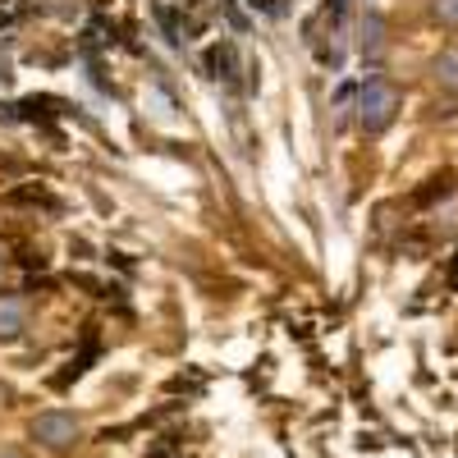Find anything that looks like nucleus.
<instances>
[{
	"label": "nucleus",
	"mask_w": 458,
	"mask_h": 458,
	"mask_svg": "<svg viewBox=\"0 0 458 458\" xmlns=\"http://www.w3.org/2000/svg\"><path fill=\"white\" fill-rule=\"evenodd\" d=\"M403 110V92L390 83V79H367L362 92H358V129L367 138H380L390 124H394V114Z\"/></svg>",
	"instance_id": "obj_1"
},
{
	"label": "nucleus",
	"mask_w": 458,
	"mask_h": 458,
	"mask_svg": "<svg viewBox=\"0 0 458 458\" xmlns=\"http://www.w3.org/2000/svg\"><path fill=\"white\" fill-rule=\"evenodd\" d=\"M32 440H37V449H47V454H69L73 445L83 440V422L73 412H60V408L37 412L32 417Z\"/></svg>",
	"instance_id": "obj_2"
},
{
	"label": "nucleus",
	"mask_w": 458,
	"mask_h": 458,
	"mask_svg": "<svg viewBox=\"0 0 458 458\" xmlns=\"http://www.w3.org/2000/svg\"><path fill=\"white\" fill-rule=\"evenodd\" d=\"M28 330V302L14 293H0V344H14Z\"/></svg>",
	"instance_id": "obj_3"
},
{
	"label": "nucleus",
	"mask_w": 458,
	"mask_h": 458,
	"mask_svg": "<svg viewBox=\"0 0 458 458\" xmlns=\"http://www.w3.org/2000/svg\"><path fill=\"white\" fill-rule=\"evenodd\" d=\"M207 69L216 73V79L234 83V73H239V51H234V42H216V47L207 51Z\"/></svg>",
	"instance_id": "obj_4"
},
{
	"label": "nucleus",
	"mask_w": 458,
	"mask_h": 458,
	"mask_svg": "<svg viewBox=\"0 0 458 458\" xmlns=\"http://www.w3.org/2000/svg\"><path fill=\"white\" fill-rule=\"evenodd\" d=\"M362 55L367 60L386 55V19H380V14H367L362 19Z\"/></svg>",
	"instance_id": "obj_5"
},
{
	"label": "nucleus",
	"mask_w": 458,
	"mask_h": 458,
	"mask_svg": "<svg viewBox=\"0 0 458 458\" xmlns=\"http://www.w3.org/2000/svg\"><path fill=\"white\" fill-rule=\"evenodd\" d=\"M431 79L445 88V92H458V47H445L431 64Z\"/></svg>",
	"instance_id": "obj_6"
},
{
	"label": "nucleus",
	"mask_w": 458,
	"mask_h": 458,
	"mask_svg": "<svg viewBox=\"0 0 458 458\" xmlns=\"http://www.w3.org/2000/svg\"><path fill=\"white\" fill-rule=\"evenodd\" d=\"M431 14H436L445 28H458V0H431Z\"/></svg>",
	"instance_id": "obj_7"
},
{
	"label": "nucleus",
	"mask_w": 458,
	"mask_h": 458,
	"mask_svg": "<svg viewBox=\"0 0 458 458\" xmlns=\"http://www.w3.org/2000/svg\"><path fill=\"white\" fill-rule=\"evenodd\" d=\"M14 79V55H10V47L0 42V83H10Z\"/></svg>",
	"instance_id": "obj_8"
},
{
	"label": "nucleus",
	"mask_w": 458,
	"mask_h": 458,
	"mask_svg": "<svg viewBox=\"0 0 458 458\" xmlns=\"http://www.w3.org/2000/svg\"><path fill=\"white\" fill-rule=\"evenodd\" d=\"M0 458H32V454L19 449V445H0Z\"/></svg>",
	"instance_id": "obj_9"
},
{
	"label": "nucleus",
	"mask_w": 458,
	"mask_h": 458,
	"mask_svg": "<svg viewBox=\"0 0 458 458\" xmlns=\"http://www.w3.org/2000/svg\"><path fill=\"white\" fill-rule=\"evenodd\" d=\"M0 276H5V257H0Z\"/></svg>",
	"instance_id": "obj_10"
}]
</instances>
